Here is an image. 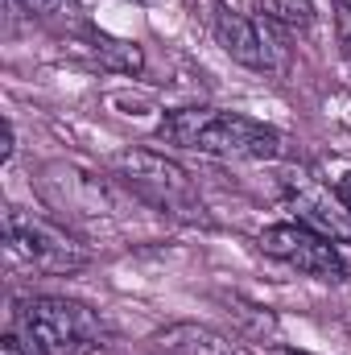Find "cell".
Segmentation results:
<instances>
[{
  "label": "cell",
  "mask_w": 351,
  "mask_h": 355,
  "mask_svg": "<svg viewBox=\"0 0 351 355\" xmlns=\"http://www.w3.org/2000/svg\"><path fill=\"white\" fill-rule=\"evenodd\" d=\"M157 141L182 153H207L228 162H273L281 153V132L252 116L219 107H178L157 124Z\"/></svg>",
  "instance_id": "6da1fadb"
},
{
  "label": "cell",
  "mask_w": 351,
  "mask_h": 355,
  "mask_svg": "<svg viewBox=\"0 0 351 355\" xmlns=\"http://www.w3.org/2000/svg\"><path fill=\"white\" fill-rule=\"evenodd\" d=\"M4 257L8 265H21L46 277H71L91 265V252L83 240H75L67 227L29 215L21 207H4Z\"/></svg>",
  "instance_id": "7a4b0ae2"
},
{
  "label": "cell",
  "mask_w": 351,
  "mask_h": 355,
  "mask_svg": "<svg viewBox=\"0 0 351 355\" xmlns=\"http://www.w3.org/2000/svg\"><path fill=\"white\" fill-rule=\"evenodd\" d=\"M12 327L33 335L50 355H83L103 343L99 314L75 297H25L12 310Z\"/></svg>",
  "instance_id": "3957f363"
},
{
  "label": "cell",
  "mask_w": 351,
  "mask_h": 355,
  "mask_svg": "<svg viewBox=\"0 0 351 355\" xmlns=\"http://www.w3.org/2000/svg\"><path fill=\"white\" fill-rule=\"evenodd\" d=\"M215 42L223 46V54L248 71L261 75H285L289 71V33L285 25H277L268 12H232L219 8L215 12Z\"/></svg>",
  "instance_id": "277c9868"
},
{
  "label": "cell",
  "mask_w": 351,
  "mask_h": 355,
  "mask_svg": "<svg viewBox=\"0 0 351 355\" xmlns=\"http://www.w3.org/2000/svg\"><path fill=\"white\" fill-rule=\"evenodd\" d=\"M116 178L137 190L145 202H153L157 211H170L182 219H198L203 215V202H198V190L194 182L186 178L182 166H174L170 157L162 153H149V149H128V153H116L112 162Z\"/></svg>",
  "instance_id": "5b68a950"
},
{
  "label": "cell",
  "mask_w": 351,
  "mask_h": 355,
  "mask_svg": "<svg viewBox=\"0 0 351 355\" xmlns=\"http://www.w3.org/2000/svg\"><path fill=\"white\" fill-rule=\"evenodd\" d=\"M257 244H261L264 257H273L277 265L293 268L302 277H314V281L339 285V281H348V272H351L343 252H339V244H331L327 236H318V232H310V227H302L293 219L268 223L257 236Z\"/></svg>",
  "instance_id": "8992f818"
},
{
  "label": "cell",
  "mask_w": 351,
  "mask_h": 355,
  "mask_svg": "<svg viewBox=\"0 0 351 355\" xmlns=\"http://www.w3.org/2000/svg\"><path fill=\"white\" fill-rule=\"evenodd\" d=\"M285 207L293 223L327 236L331 244H351V207L343 202L339 190L314 182V178H293L285 190Z\"/></svg>",
  "instance_id": "52a82bcc"
},
{
  "label": "cell",
  "mask_w": 351,
  "mask_h": 355,
  "mask_svg": "<svg viewBox=\"0 0 351 355\" xmlns=\"http://www.w3.org/2000/svg\"><path fill=\"white\" fill-rule=\"evenodd\" d=\"M153 343H157V355H244L228 335L198 327V322H174Z\"/></svg>",
  "instance_id": "ba28073f"
},
{
  "label": "cell",
  "mask_w": 351,
  "mask_h": 355,
  "mask_svg": "<svg viewBox=\"0 0 351 355\" xmlns=\"http://www.w3.org/2000/svg\"><path fill=\"white\" fill-rule=\"evenodd\" d=\"M95 54L108 71H120V75H141L145 71V54L137 42H124V37H108V33H95Z\"/></svg>",
  "instance_id": "9c48e42d"
},
{
  "label": "cell",
  "mask_w": 351,
  "mask_h": 355,
  "mask_svg": "<svg viewBox=\"0 0 351 355\" xmlns=\"http://www.w3.org/2000/svg\"><path fill=\"white\" fill-rule=\"evenodd\" d=\"M29 17L37 21H50V25H79L83 21V8L79 0H17Z\"/></svg>",
  "instance_id": "30bf717a"
},
{
  "label": "cell",
  "mask_w": 351,
  "mask_h": 355,
  "mask_svg": "<svg viewBox=\"0 0 351 355\" xmlns=\"http://www.w3.org/2000/svg\"><path fill=\"white\" fill-rule=\"evenodd\" d=\"M268 17L285 29H310L318 21L314 0H268Z\"/></svg>",
  "instance_id": "8fae6325"
},
{
  "label": "cell",
  "mask_w": 351,
  "mask_h": 355,
  "mask_svg": "<svg viewBox=\"0 0 351 355\" xmlns=\"http://www.w3.org/2000/svg\"><path fill=\"white\" fill-rule=\"evenodd\" d=\"M0 355H50V352H46L33 335H25L21 327H12V331L0 339Z\"/></svg>",
  "instance_id": "7c38bea8"
},
{
  "label": "cell",
  "mask_w": 351,
  "mask_h": 355,
  "mask_svg": "<svg viewBox=\"0 0 351 355\" xmlns=\"http://www.w3.org/2000/svg\"><path fill=\"white\" fill-rule=\"evenodd\" d=\"M335 33H339V42H343V50H348V58H351V4L335 8Z\"/></svg>",
  "instance_id": "4fadbf2b"
},
{
  "label": "cell",
  "mask_w": 351,
  "mask_h": 355,
  "mask_svg": "<svg viewBox=\"0 0 351 355\" xmlns=\"http://www.w3.org/2000/svg\"><path fill=\"white\" fill-rule=\"evenodd\" d=\"M335 190L343 194V202H348V207H351V170H348V174H343V178H339V186H335Z\"/></svg>",
  "instance_id": "5bb4252c"
},
{
  "label": "cell",
  "mask_w": 351,
  "mask_h": 355,
  "mask_svg": "<svg viewBox=\"0 0 351 355\" xmlns=\"http://www.w3.org/2000/svg\"><path fill=\"white\" fill-rule=\"evenodd\" d=\"M264 355H306V352H293V347H268Z\"/></svg>",
  "instance_id": "9a60e30c"
}]
</instances>
